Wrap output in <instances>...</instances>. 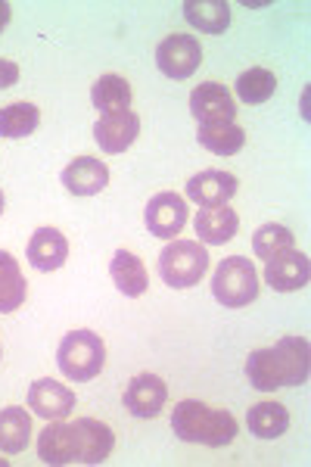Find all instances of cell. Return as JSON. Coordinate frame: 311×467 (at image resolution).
Instances as JSON below:
<instances>
[{
	"label": "cell",
	"mask_w": 311,
	"mask_h": 467,
	"mask_svg": "<svg viewBox=\"0 0 311 467\" xmlns=\"http://www.w3.org/2000/svg\"><path fill=\"white\" fill-rule=\"evenodd\" d=\"M286 250H295V237L290 228H284V224H262V228L253 234V253L264 262L275 259L280 253H286Z\"/></svg>",
	"instance_id": "83f0119b"
},
{
	"label": "cell",
	"mask_w": 311,
	"mask_h": 467,
	"mask_svg": "<svg viewBox=\"0 0 311 467\" xmlns=\"http://www.w3.org/2000/svg\"><path fill=\"white\" fill-rule=\"evenodd\" d=\"M171 431L178 440L196 442V446L222 449L237 440V418L224 409H212L206 402L184 399L174 405L171 414Z\"/></svg>",
	"instance_id": "7a4b0ae2"
},
{
	"label": "cell",
	"mask_w": 311,
	"mask_h": 467,
	"mask_svg": "<svg viewBox=\"0 0 311 467\" xmlns=\"http://www.w3.org/2000/svg\"><path fill=\"white\" fill-rule=\"evenodd\" d=\"M4 206H6V197H4V191H0V215H4Z\"/></svg>",
	"instance_id": "4dcf8cb0"
},
{
	"label": "cell",
	"mask_w": 311,
	"mask_h": 467,
	"mask_svg": "<svg viewBox=\"0 0 311 467\" xmlns=\"http://www.w3.org/2000/svg\"><path fill=\"white\" fill-rule=\"evenodd\" d=\"M277 90V78L271 69H262V66H253L237 78V97L233 100H243L249 107H259V103H268Z\"/></svg>",
	"instance_id": "4316f807"
},
{
	"label": "cell",
	"mask_w": 311,
	"mask_h": 467,
	"mask_svg": "<svg viewBox=\"0 0 311 467\" xmlns=\"http://www.w3.org/2000/svg\"><path fill=\"white\" fill-rule=\"evenodd\" d=\"M28 409L44 420H66L75 411V393L57 380H35L28 387Z\"/></svg>",
	"instance_id": "9a60e30c"
},
{
	"label": "cell",
	"mask_w": 311,
	"mask_h": 467,
	"mask_svg": "<svg viewBox=\"0 0 311 467\" xmlns=\"http://www.w3.org/2000/svg\"><path fill=\"white\" fill-rule=\"evenodd\" d=\"M209 271V253L200 246V240H171L159 253V275L174 290H191L206 277Z\"/></svg>",
	"instance_id": "277c9868"
},
{
	"label": "cell",
	"mask_w": 311,
	"mask_h": 467,
	"mask_svg": "<svg viewBox=\"0 0 311 467\" xmlns=\"http://www.w3.org/2000/svg\"><path fill=\"white\" fill-rule=\"evenodd\" d=\"M28 440H32V414L19 405L0 409V451L19 455L28 449Z\"/></svg>",
	"instance_id": "ffe728a7"
},
{
	"label": "cell",
	"mask_w": 311,
	"mask_h": 467,
	"mask_svg": "<svg viewBox=\"0 0 311 467\" xmlns=\"http://www.w3.org/2000/svg\"><path fill=\"white\" fill-rule=\"evenodd\" d=\"M28 287L22 277L19 262L13 259V253L0 250V315H10L26 303Z\"/></svg>",
	"instance_id": "7402d4cb"
},
{
	"label": "cell",
	"mask_w": 311,
	"mask_h": 467,
	"mask_svg": "<svg viewBox=\"0 0 311 467\" xmlns=\"http://www.w3.org/2000/svg\"><path fill=\"white\" fill-rule=\"evenodd\" d=\"M212 296L224 308H243L259 296V271L246 255H227L212 275Z\"/></svg>",
	"instance_id": "5b68a950"
},
{
	"label": "cell",
	"mask_w": 311,
	"mask_h": 467,
	"mask_svg": "<svg viewBox=\"0 0 311 467\" xmlns=\"http://www.w3.org/2000/svg\"><path fill=\"white\" fill-rule=\"evenodd\" d=\"M311 374V343L306 337H280L275 346L249 352L246 378L262 393L280 387H302Z\"/></svg>",
	"instance_id": "6da1fadb"
},
{
	"label": "cell",
	"mask_w": 311,
	"mask_h": 467,
	"mask_svg": "<svg viewBox=\"0 0 311 467\" xmlns=\"http://www.w3.org/2000/svg\"><path fill=\"white\" fill-rule=\"evenodd\" d=\"M57 365L75 383L94 380L106 368V343L94 330H72L57 349Z\"/></svg>",
	"instance_id": "3957f363"
},
{
	"label": "cell",
	"mask_w": 311,
	"mask_h": 467,
	"mask_svg": "<svg viewBox=\"0 0 311 467\" xmlns=\"http://www.w3.org/2000/svg\"><path fill=\"white\" fill-rule=\"evenodd\" d=\"M200 144L215 156H233L240 153L243 144H246V131L237 122H227V125H200L196 131Z\"/></svg>",
	"instance_id": "484cf974"
},
{
	"label": "cell",
	"mask_w": 311,
	"mask_h": 467,
	"mask_svg": "<svg viewBox=\"0 0 311 467\" xmlns=\"http://www.w3.org/2000/svg\"><path fill=\"white\" fill-rule=\"evenodd\" d=\"M184 16L200 32L222 35L231 26V6H227V0H187Z\"/></svg>",
	"instance_id": "603a6c76"
},
{
	"label": "cell",
	"mask_w": 311,
	"mask_h": 467,
	"mask_svg": "<svg viewBox=\"0 0 311 467\" xmlns=\"http://www.w3.org/2000/svg\"><path fill=\"white\" fill-rule=\"evenodd\" d=\"M109 277L128 299L143 296L147 287H150V277H147V268H143V259H138L131 250H116V255H112V262H109Z\"/></svg>",
	"instance_id": "ac0fdd59"
},
{
	"label": "cell",
	"mask_w": 311,
	"mask_h": 467,
	"mask_svg": "<svg viewBox=\"0 0 311 467\" xmlns=\"http://www.w3.org/2000/svg\"><path fill=\"white\" fill-rule=\"evenodd\" d=\"M37 125H41V109H37L35 103L19 100L0 109V138H6V140L28 138V134L37 131Z\"/></svg>",
	"instance_id": "d4e9b609"
},
{
	"label": "cell",
	"mask_w": 311,
	"mask_h": 467,
	"mask_svg": "<svg viewBox=\"0 0 311 467\" xmlns=\"http://www.w3.org/2000/svg\"><path fill=\"white\" fill-rule=\"evenodd\" d=\"M308 277H311V262H308V255L299 250L280 253L275 259H268V265H264V281L277 293L302 290L308 284Z\"/></svg>",
	"instance_id": "5bb4252c"
},
{
	"label": "cell",
	"mask_w": 311,
	"mask_h": 467,
	"mask_svg": "<svg viewBox=\"0 0 311 467\" xmlns=\"http://www.w3.org/2000/svg\"><path fill=\"white\" fill-rule=\"evenodd\" d=\"M191 116L200 125H227L237 119V100L224 85L206 81V85L193 88L191 94Z\"/></svg>",
	"instance_id": "9c48e42d"
},
{
	"label": "cell",
	"mask_w": 311,
	"mask_h": 467,
	"mask_svg": "<svg viewBox=\"0 0 311 467\" xmlns=\"http://www.w3.org/2000/svg\"><path fill=\"white\" fill-rule=\"evenodd\" d=\"M10 19H13V6L6 4V0H0V32L10 26Z\"/></svg>",
	"instance_id": "f546056e"
},
{
	"label": "cell",
	"mask_w": 311,
	"mask_h": 467,
	"mask_svg": "<svg viewBox=\"0 0 311 467\" xmlns=\"http://www.w3.org/2000/svg\"><path fill=\"white\" fill-rule=\"evenodd\" d=\"M59 181L72 197H97L109 184V165L103 160H94V156H78V160L66 165Z\"/></svg>",
	"instance_id": "4fadbf2b"
},
{
	"label": "cell",
	"mask_w": 311,
	"mask_h": 467,
	"mask_svg": "<svg viewBox=\"0 0 311 467\" xmlns=\"http://www.w3.org/2000/svg\"><path fill=\"white\" fill-rule=\"evenodd\" d=\"M138 134H140V116L131 109L100 116L94 125V140L100 144L103 153H109V156L125 153V150L138 140Z\"/></svg>",
	"instance_id": "7c38bea8"
},
{
	"label": "cell",
	"mask_w": 311,
	"mask_h": 467,
	"mask_svg": "<svg viewBox=\"0 0 311 467\" xmlns=\"http://www.w3.org/2000/svg\"><path fill=\"white\" fill-rule=\"evenodd\" d=\"M240 191V181L231 171L222 169H206L200 175H193L184 187V200L196 202V206H227L233 200V193Z\"/></svg>",
	"instance_id": "30bf717a"
},
{
	"label": "cell",
	"mask_w": 311,
	"mask_h": 467,
	"mask_svg": "<svg viewBox=\"0 0 311 467\" xmlns=\"http://www.w3.org/2000/svg\"><path fill=\"white\" fill-rule=\"evenodd\" d=\"M193 228H196V234H200L202 244L224 246V244H231V240L237 237L240 215L233 213V209H227V206H206V209H200V213H196Z\"/></svg>",
	"instance_id": "e0dca14e"
},
{
	"label": "cell",
	"mask_w": 311,
	"mask_h": 467,
	"mask_svg": "<svg viewBox=\"0 0 311 467\" xmlns=\"http://www.w3.org/2000/svg\"><path fill=\"white\" fill-rule=\"evenodd\" d=\"M19 81V66L13 59H0V90L13 88Z\"/></svg>",
	"instance_id": "f1b7e54d"
},
{
	"label": "cell",
	"mask_w": 311,
	"mask_h": 467,
	"mask_svg": "<svg viewBox=\"0 0 311 467\" xmlns=\"http://www.w3.org/2000/svg\"><path fill=\"white\" fill-rule=\"evenodd\" d=\"M66 259H69V240L63 237V231L37 228L32 234V240H28V262H32V268L50 275V271L63 268Z\"/></svg>",
	"instance_id": "2e32d148"
},
{
	"label": "cell",
	"mask_w": 311,
	"mask_h": 467,
	"mask_svg": "<svg viewBox=\"0 0 311 467\" xmlns=\"http://www.w3.org/2000/svg\"><path fill=\"white\" fill-rule=\"evenodd\" d=\"M131 97H134V90L128 85V78H121L116 72L100 75V78L94 81V88H90V100H94V107L100 109L103 116L128 109L131 107Z\"/></svg>",
	"instance_id": "44dd1931"
},
{
	"label": "cell",
	"mask_w": 311,
	"mask_h": 467,
	"mask_svg": "<svg viewBox=\"0 0 311 467\" xmlns=\"http://www.w3.org/2000/svg\"><path fill=\"white\" fill-rule=\"evenodd\" d=\"M156 66L165 78L184 81L202 66V47L193 35H169L156 47Z\"/></svg>",
	"instance_id": "8992f818"
},
{
	"label": "cell",
	"mask_w": 311,
	"mask_h": 467,
	"mask_svg": "<svg viewBox=\"0 0 311 467\" xmlns=\"http://www.w3.org/2000/svg\"><path fill=\"white\" fill-rule=\"evenodd\" d=\"M125 409L140 420H153L159 418V411L169 402V387L159 374H138L131 383L125 387Z\"/></svg>",
	"instance_id": "8fae6325"
},
{
	"label": "cell",
	"mask_w": 311,
	"mask_h": 467,
	"mask_svg": "<svg viewBox=\"0 0 311 467\" xmlns=\"http://www.w3.org/2000/svg\"><path fill=\"white\" fill-rule=\"evenodd\" d=\"M246 427H249V433H255L259 440H277V436H284L290 431V411L280 402H259L249 409Z\"/></svg>",
	"instance_id": "cb8c5ba5"
},
{
	"label": "cell",
	"mask_w": 311,
	"mask_h": 467,
	"mask_svg": "<svg viewBox=\"0 0 311 467\" xmlns=\"http://www.w3.org/2000/svg\"><path fill=\"white\" fill-rule=\"evenodd\" d=\"M72 440H75V464H103L112 455V446H116L112 427L97 418L72 420Z\"/></svg>",
	"instance_id": "52a82bcc"
},
{
	"label": "cell",
	"mask_w": 311,
	"mask_h": 467,
	"mask_svg": "<svg viewBox=\"0 0 311 467\" xmlns=\"http://www.w3.org/2000/svg\"><path fill=\"white\" fill-rule=\"evenodd\" d=\"M37 458L53 467L75 464L72 424H66V420H47V431H44L41 440H37Z\"/></svg>",
	"instance_id": "d6986e66"
},
{
	"label": "cell",
	"mask_w": 311,
	"mask_h": 467,
	"mask_svg": "<svg viewBox=\"0 0 311 467\" xmlns=\"http://www.w3.org/2000/svg\"><path fill=\"white\" fill-rule=\"evenodd\" d=\"M187 218H191V209H187V200L181 193H156L153 200L147 202V213H143V222H147L150 234L162 240H174L181 231H184Z\"/></svg>",
	"instance_id": "ba28073f"
}]
</instances>
